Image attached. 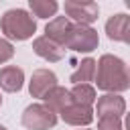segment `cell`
Wrapping results in <instances>:
<instances>
[{"label":"cell","mask_w":130,"mask_h":130,"mask_svg":"<svg viewBox=\"0 0 130 130\" xmlns=\"http://www.w3.org/2000/svg\"><path fill=\"white\" fill-rule=\"evenodd\" d=\"M28 10L37 18H49L57 14L59 4L55 0H28Z\"/></svg>","instance_id":"2e32d148"},{"label":"cell","mask_w":130,"mask_h":130,"mask_svg":"<svg viewBox=\"0 0 130 130\" xmlns=\"http://www.w3.org/2000/svg\"><path fill=\"white\" fill-rule=\"evenodd\" d=\"M98 118H122L126 114V100L120 93H104L95 100Z\"/></svg>","instance_id":"8992f818"},{"label":"cell","mask_w":130,"mask_h":130,"mask_svg":"<svg viewBox=\"0 0 130 130\" xmlns=\"http://www.w3.org/2000/svg\"><path fill=\"white\" fill-rule=\"evenodd\" d=\"M98 130H124L122 118H98Z\"/></svg>","instance_id":"e0dca14e"},{"label":"cell","mask_w":130,"mask_h":130,"mask_svg":"<svg viewBox=\"0 0 130 130\" xmlns=\"http://www.w3.org/2000/svg\"><path fill=\"white\" fill-rule=\"evenodd\" d=\"M93 83L104 93H122L130 87V73L124 59L118 55H102L95 61V75Z\"/></svg>","instance_id":"6da1fadb"},{"label":"cell","mask_w":130,"mask_h":130,"mask_svg":"<svg viewBox=\"0 0 130 130\" xmlns=\"http://www.w3.org/2000/svg\"><path fill=\"white\" fill-rule=\"evenodd\" d=\"M71 24H73V22H69L65 16H53V18L47 22V26H45V37H47L49 41H53L55 45L63 47L69 30H71Z\"/></svg>","instance_id":"7c38bea8"},{"label":"cell","mask_w":130,"mask_h":130,"mask_svg":"<svg viewBox=\"0 0 130 130\" xmlns=\"http://www.w3.org/2000/svg\"><path fill=\"white\" fill-rule=\"evenodd\" d=\"M12 57H14V45L6 39H0V65L10 61Z\"/></svg>","instance_id":"ac0fdd59"},{"label":"cell","mask_w":130,"mask_h":130,"mask_svg":"<svg viewBox=\"0 0 130 130\" xmlns=\"http://www.w3.org/2000/svg\"><path fill=\"white\" fill-rule=\"evenodd\" d=\"M0 106H2V95H0Z\"/></svg>","instance_id":"44dd1931"},{"label":"cell","mask_w":130,"mask_h":130,"mask_svg":"<svg viewBox=\"0 0 130 130\" xmlns=\"http://www.w3.org/2000/svg\"><path fill=\"white\" fill-rule=\"evenodd\" d=\"M24 85V71L16 65H6L0 69V89L8 93L20 91Z\"/></svg>","instance_id":"30bf717a"},{"label":"cell","mask_w":130,"mask_h":130,"mask_svg":"<svg viewBox=\"0 0 130 130\" xmlns=\"http://www.w3.org/2000/svg\"><path fill=\"white\" fill-rule=\"evenodd\" d=\"M43 104H45L51 112L59 114L65 106H69V104H71L69 89H65V87H61V85H55L53 89H49V91L43 95Z\"/></svg>","instance_id":"4fadbf2b"},{"label":"cell","mask_w":130,"mask_h":130,"mask_svg":"<svg viewBox=\"0 0 130 130\" xmlns=\"http://www.w3.org/2000/svg\"><path fill=\"white\" fill-rule=\"evenodd\" d=\"M100 45V35L93 26H83V24H71V30L65 39L63 49L75 51V53H91Z\"/></svg>","instance_id":"3957f363"},{"label":"cell","mask_w":130,"mask_h":130,"mask_svg":"<svg viewBox=\"0 0 130 130\" xmlns=\"http://www.w3.org/2000/svg\"><path fill=\"white\" fill-rule=\"evenodd\" d=\"M63 16L73 22V24H83L91 26V22L98 20L100 16V6L95 2H77V0H65L63 4Z\"/></svg>","instance_id":"5b68a950"},{"label":"cell","mask_w":130,"mask_h":130,"mask_svg":"<svg viewBox=\"0 0 130 130\" xmlns=\"http://www.w3.org/2000/svg\"><path fill=\"white\" fill-rule=\"evenodd\" d=\"M32 51H35L41 59H45V61H49V63H57V61H61L63 55H65V49L59 47V45H55L53 41H49L45 35L32 39Z\"/></svg>","instance_id":"8fae6325"},{"label":"cell","mask_w":130,"mask_h":130,"mask_svg":"<svg viewBox=\"0 0 130 130\" xmlns=\"http://www.w3.org/2000/svg\"><path fill=\"white\" fill-rule=\"evenodd\" d=\"M93 75H95V59L85 57V59H81V63H77V69L69 75V81L73 85L75 83H89V81H93Z\"/></svg>","instance_id":"9a60e30c"},{"label":"cell","mask_w":130,"mask_h":130,"mask_svg":"<svg viewBox=\"0 0 130 130\" xmlns=\"http://www.w3.org/2000/svg\"><path fill=\"white\" fill-rule=\"evenodd\" d=\"M79 130H91V128H79Z\"/></svg>","instance_id":"ffe728a7"},{"label":"cell","mask_w":130,"mask_h":130,"mask_svg":"<svg viewBox=\"0 0 130 130\" xmlns=\"http://www.w3.org/2000/svg\"><path fill=\"white\" fill-rule=\"evenodd\" d=\"M106 35L116 43H130V16L126 12L112 14L106 20Z\"/></svg>","instance_id":"ba28073f"},{"label":"cell","mask_w":130,"mask_h":130,"mask_svg":"<svg viewBox=\"0 0 130 130\" xmlns=\"http://www.w3.org/2000/svg\"><path fill=\"white\" fill-rule=\"evenodd\" d=\"M57 83V75L51 71V69H35L32 75H30V81H28V91L32 98L37 100H43V95L53 89Z\"/></svg>","instance_id":"9c48e42d"},{"label":"cell","mask_w":130,"mask_h":130,"mask_svg":"<svg viewBox=\"0 0 130 130\" xmlns=\"http://www.w3.org/2000/svg\"><path fill=\"white\" fill-rule=\"evenodd\" d=\"M0 30L6 41H28L37 32V20L24 8H10L0 18Z\"/></svg>","instance_id":"7a4b0ae2"},{"label":"cell","mask_w":130,"mask_h":130,"mask_svg":"<svg viewBox=\"0 0 130 130\" xmlns=\"http://www.w3.org/2000/svg\"><path fill=\"white\" fill-rule=\"evenodd\" d=\"M0 130H8V128H6V126H2V124H0Z\"/></svg>","instance_id":"d6986e66"},{"label":"cell","mask_w":130,"mask_h":130,"mask_svg":"<svg viewBox=\"0 0 130 130\" xmlns=\"http://www.w3.org/2000/svg\"><path fill=\"white\" fill-rule=\"evenodd\" d=\"M57 118H61V120H63L65 124H69V126L87 128V126L93 122V108L71 102L69 106H65V108L57 114Z\"/></svg>","instance_id":"52a82bcc"},{"label":"cell","mask_w":130,"mask_h":130,"mask_svg":"<svg viewBox=\"0 0 130 130\" xmlns=\"http://www.w3.org/2000/svg\"><path fill=\"white\" fill-rule=\"evenodd\" d=\"M69 95H71V102L73 104H81V106H93L95 100H98V93H95V87L91 83H75L71 89H69Z\"/></svg>","instance_id":"5bb4252c"},{"label":"cell","mask_w":130,"mask_h":130,"mask_svg":"<svg viewBox=\"0 0 130 130\" xmlns=\"http://www.w3.org/2000/svg\"><path fill=\"white\" fill-rule=\"evenodd\" d=\"M57 120H59L57 114L51 112L43 102L26 106L20 116V122L26 130H51V128H55Z\"/></svg>","instance_id":"277c9868"}]
</instances>
